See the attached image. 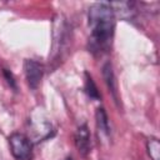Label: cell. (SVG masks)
Instances as JSON below:
<instances>
[{"mask_svg":"<svg viewBox=\"0 0 160 160\" xmlns=\"http://www.w3.org/2000/svg\"><path fill=\"white\" fill-rule=\"evenodd\" d=\"M88 22L90 29L89 49L94 54H102L111 46L115 30V12L110 2H95L89 8Z\"/></svg>","mask_w":160,"mask_h":160,"instance_id":"1","label":"cell"},{"mask_svg":"<svg viewBox=\"0 0 160 160\" xmlns=\"http://www.w3.org/2000/svg\"><path fill=\"white\" fill-rule=\"evenodd\" d=\"M29 131H30V141L31 139L35 142L44 141L52 134V125L51 122L41 114V112H32L29 119Z\"/></svg>","mask_w":160,"mask_h":160,"instance_id":"2","label":"cell"},{"mask_svg":"<svg viewBox=\"0 0 160 160\" xmlns=\"http://www.w3.org/2000/svg\"><path fill=\"white\" fill-rule=\"evenodd\" d=\"M11 155L16 160H31L32 145L30 139L21 132H12L8 138Z\"/></svg>","mask_w":160,"mask_h":160,"instance_id":"3","label":"cell"},{"mask_svg":"<svg viewBox=\"0 0 160 160\" xmlns=\"http://www.w3.org/2000/svg\"><path fill=\"white\" fill-rule=\"evenodd\" d=\"M24 72L30 89L36 90L44 75V65L34 59H26L24 61Z\"/></svg>","mask_w":160,"mask_h":160,"instance_id":"4","label":"cell"},{"mask_svg":"<svg viewBox=\"0 0 160 160\" xmlns=\"http://www.w3.org/2000/svg\"><path fill=\"white\" fill-rule=\"evenodd\" d=\"M75 146L81 156H86L91 150V136L90 130L86 124H81L78 126L74 136Z\"/></svg>","mask_w":160,"mask_h":160,"instance_id":"5","label":"cell"},{"mask_svg":"<svg viewBox=\"0 0 160 160\" xmlns=\"http://www.w3.org/2000/svg\"><path fill=\"white\" fill-rule=\"evenodd\" d=\"M96 120V129L98 134L101 139H109L110 136V126H109V118L104 108H98L95 114Z\"/></svg>","mask_w":160,"mask_h":160,"instance_id":"6","label":"cell"},{"mask_svg":"<svg viewBox=\"0 0 160 160\" xmlns=\"http://www.w3.org/2000/svg\"><path fill=\"white\" fill-rule=\"evenodd\" d=\"M102 75L105 79V82L109 88V91H111L112 96L115 100H118V86H116V81H115V76H114V71L111 68L110 62H106L102 66Z\"/></svg>","mask_w":160,"mask_h":160,"instance_id":"7","label":"cell"},{"mask_svg":"<svg viewBox=\"0 0 160 160\" xmlns=\"http://www.w3.org/2000/svg\"><path fill=\"white\" fill-rule=\"evenodd\" d=\"M146 151L151 160H160V142L156 138H150L146 141Z\"/></svg>","mask_w":160,"mask_h":160,"instance_id":"8","label":"cell"},{"mask_svg":"<svg viewBox=\"0 0 160 160\" xmlns=\"http://www.w3.org/2000/svg\"><path fill=\"white\" fill-rule=\"evenodd\" d=\"M85 92L88 94V96L92 100H100V94H99V90L92 80V78L85 72Z\"/></svg>","mask_w":160,"mask_h":160,"instance_id":"9","label":"cell"},{"mask_svg":"<svg viewBox=\"0 0 160 160\" xmlns=\"http://www.w3.org/2000/svg\"><path fill=\"white\" fill-rule=\"evenodd\" d=\"M4 74H5V78L8 79V82L10 84V85H12L14 88H15V82H14V78H12V75H11V72H9L6 69H4Z\"/></svg>","mask_w":160,"mask_h":160,"instance_id":"10","label":"cell"},{"mask_svg":"<svg viewBox=\"0 0 160 160\" xmlns=\"http://www.w3.org/2000/svg\"><path fill=\"white\" fill-rule=\"evenodd\" d=\"M64 160H72V159H71V158H65Z\"/></svg>","mask_w":160,"mask_h":160,"instance_id":"11","label":"cell"}]
</instances>
